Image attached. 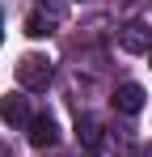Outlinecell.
<instances>
[{
    "label": "cell",
    "mask_w": 152,
    "mask_h": 157,
    "mask_svg": "<svg viewBox=\"0 0 152 157\" xmlns=\"http://www.w3.org/2000/svg\"><path fill=\"white\" fill-rule=\"evenodd\" d=\"M25 34H30V38H47V34H51V21L42 17V13H30V17H25Z\"/></svg>",
    "instance_id": "8992f818"
},
{
    "label": "cell",
    "mask_w": 152,
    "mask_h": 157,
    "mask_svg": "<svg viewBox=\"0 0 152 157\" xmlns=\"http://www.w3.org/2000/svg\"><path fill=\"white\" fill-rule=\"evenodd\" d=\"M55 140H59V123H55L51 115H38V119L30 123V144H34V149H51Z\"/></svg>",
    "instance_id": "277c9868"
},
{
    "label": "cell",
    "mask_w": 152,
    "mask_h": 157,
    "mask_svg": "<svg viewBox=\"0 0 152 157\" xmlns=\"http://www.w3.org/2000/svg\"><path fill=\"white\" fill-rule=\"evenodd\" d=\"M76 136H80V144H85L89 153L101 149V123L93 119V115H80V119H76Z\"/></svg>",
    "instance_id": "5b68a950"
},
{
    "label": "cell",
    "mask_w": 152,
    "mask_h": 157,
    "mask_svg": "<svg viewBox=\"0 0 152 157\" xmlns=\"http://www.w3.org/2000/svg\"><path fill=\"white\" fill-rule=\"evenodd\" d=\"M0 119H4V123H13V128H30V123H34L30 102H25L21 94H4V98H0Z\"/></svg>",
    "instance_id": "7a4b0ae2"
},
{
    "label": "cell",
    "mask_w": 152,
    "mask_h": 157,
    "mask_svg": "<svg viewBox=\"0 0 152 157\" xmlns=\"http://www.w3.org/2000/svg\"><path fill=\"white\" fill-rule=\"evenodd\" d=\"M144 102H148V94H144L135 81H127V85H118V89H114V110H123V115H139V110H144Z\"/></svg>",
    "instance_id": "3957f363"
},
{
    "label": "cell",
    "mask_w": 152,
    "mask_h": 157,
    "mask_svg": "<svg viewBox=\"0 0 152 157\" xmlns=\"http://www.w3.org/2000/svg\"><path fill=\"white\" fill-rule=\"evenodd\" d=\"M17 85L21 89H47L51 85V59L47 55H21L17 59Z\"/></svg>",
    "instance_id": "6da1fadb"
},
{
    "label": "cell",
    "mask_w": 152,
    "mask_h": 157,
    "mask_svg": "<svg viewBox=\"0 0 152 157\" xmlns=\"http://www.w3.org/2000/svg\"><path fill=\"white\" fill-rule=\"evenodd\" d=\"M51 157H63V153H51Z\"/></svg>",
    "instance_id": "52a82bcc"
}]
</instances>
